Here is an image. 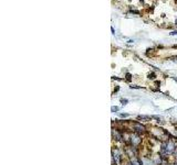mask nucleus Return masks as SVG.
Instances as JSON below:
<instances>
[{"instance_id":"8","label":"nucleus","mask_w":177,"mask_h":165,"mask_svg":"<svg viewBox=\"0 0 177 165\" xmlns=\"http://www.w3.org/2000/svg\"><path fill=\"white\" fill-rule=\"evenodd\" d=\"M126 77H127V79H128V80L131 79V75H130V74H127V75H126Z\"/></svg>"},{"instance_id":"6","label":"nucleus","mask_w":177,"mask_h":165,"mask_svg":"<svg viewBox=\"0 0 177 165\" xmlns=\"http://www.w3.org/2000/svg\"><path fill=\"white\" fill-rule=\"evenodd\" d=\"M117 110H119L117 107H112V111H117Z\"/></svg>"},{"instance_id":"7","label":"nucleus","mask_w":177,"mask_h":165,"mask_svg":"<svg viewBox=\"0 0 177 165\" xmlns=\"http://www.w3.org/2000/svg\"><path fill=\"white\" fill-rule=\"evenodd\" d=\"M175 34H177V31H173L171 33V35H175Z\"/></svg>"},{"instance_id":"2","label":"nucleus","mask_w":177,"mask_h":165,"mask_svg":"<svg viewBox=\"0 0 177 165\" xmlns=\"http://www.w3.org/2000/svg\"><path fill=\"white\" fill-rule=\"evenodd\" d=\"M134 128H135V130H136L137 132H142V133H143V132L145 131V128H144L143 126H141L139 123H135V124H134Z\"/></svg>"},{"instance_id":"1","label":"nucleus","mask_w":177,"mask_h":165,"mask_svg":"<svg viewBox=\"0 0 177 165\" xmlns=\"http://www.w3.org/2000/svg\"><path fill=\"white\" fill-rule=\"evenodd\" d=\"M113 159L116 161V164H117V165L121 164V155H120V153H119V151H117V150H116L115 152L113 151Z\"/></svg>"},{"instance_id":"4","label":"nucleus","mask_w":177,"mask_h":165,"mask_svg":"<svg viewBox=\"0 0 177 165\" xmlns=\"http://www.w3.org/2000/svg\"><path fill=\"white\" fill-rule=\"evenodd\" d=\"M132 165H139V162L137 160H134V161H132Z\"/></svg>"},{"instance_id":"3","label":"nucleus","mask_w":177,"mask_h":165,"mask_svg":"<svg viewBox=\"0 0 177 165\" xmlns=\"http://www.w3.org/2000/svg\"><path fill=\"white\" fill-rule=\"evenodd\" d=\"M139 142H141V139H139V136H136V135H132V143L133 144H139Z\"/></svg>"},{"instance_id":"5","label":"nucleus","mask_w":177,"mask_h":165,"mask_svg":"<svg viewBox=\"0 0 177 165\" xmlns=\"http://www.w3.org/2000/svg\"><path fill=\"white\" fill-rule=\"evenodd\" d=\"M121 101L123 103V105H126V103H127V100H126V99H122Z\"/></svg>"}]
</instances>
